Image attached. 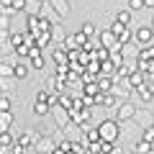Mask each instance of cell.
Listing matches in <instances>:
<instances>
[{
    "instance_id": "13",
    "label": "cell",
    "mask_w": 154,
    "mask_h": 154,
    "mask_svg": "<svg viewBox=\"0 0 154 154\" xmlns=\"http://www.w3.org/2000/svg\"><path fill=\"white\" fill-rule=\"evenodd\" d=\"M16 141H18V136H13L11 131H0V146L5 149V152H11L16 146Z\"/></svg>"
},
{
    "instance_id": "20",
    "label": "cell",
    "mask_w": 154,
    "mask_h": 154,
    "mask_svg": "<svg viewBox=\"0 0 154 154\" xmlns=\"http://www.w3.org/2000/svg\"><path fill=\"white\" fill-rule=\"evenodd\" d=\"M116 23H121V26H134V16H131V11H118L116 13Z\"/></svg>"
},
{
    "instance_id": "39",
    "label": "cell",
    "mask_w": 154,
    "mask_h": 154,
    "mask_svg": "<svg viewBox=\"0 0 154 154\" xmlns=\"http://www.w3.org/2000/svg\"><path fill=\"white\" fill-rule=\"evenodd\" d=\"M41 3H46V0H41Z\"/></svg>"
},
{
    "instance_id": "14",
    "label": "cell",
    "mask_w": 154,
    "mask_h": 154,
    "mask_svg": "<svg viewBox=\"0 0 154 154\" xmlns=\"http://www.w3.org/2000/svg\"><path fill=\"white\" fill-rule=\"evenodd\" d=\"M128 85H131L134 90L141 88V85H146V75H144L141 69H134V72H131V77H128Z\"/></svg>"
},
{
    "instance_id": "7",
    "label": "cell",
    "mask_w": 154,
    "mask_h": 154,
    "mask_svg": "<svg viewBox=\"0 0 154 154\" xmlns=\"http://www.w3.org/2000/svg\"><path fill=\"white\" fill-rule=\"evenodd\" d=\"M82 128V141L85 144H98V141H103L100 139V128L98 126H80Z\"/></svg>"
},
{
    "instance_id": "27",
    "label": "cell",
    "mask_w": 154,
    "mask_h": 154,
    "mask_svg": "<svg viewBox=\"0 0 154 154\" xmlns=\"http://www.w3.org/2000/svg\"><path fill=\"white\" fill-rule=\"evenodd\" d=\"M28 72H31V64H18L16 62V80H26Z\"/></svg>"
},
{
    "instance_id": "36",
    "label": "cell",
    "mask_w": 154,
    "mask_h": 154,
    "mask_svg": "<svg viewBox=\"0 0 154 154\" xmlns=\"http://www.w3.org/2000/svg\"><path fill=\"white\" fill-rule=\"evenodd\" d=\"M144 8H149V11H154V0H144Z\"/></svg>"
},
{
    "instance_id": "4",
    "label": "cell",
    "mask_w": 154,
    "mask_h": 154,
    "mask_svg": "<svg viewBox=\"0 0 154 154\" xmlns=\"http://www.w3.org/2000/svg\"><path fill=\"white\" fill-rule=\"evenodd\" d=\"M136 105L131 103V100H121V105H118V110H116V121H134L136 118Z\"/></svg>"
},
{
    "instance_id": "24",
    "label": "cell",
    "mask_w": 154,
    "mask_h": 154,
    "mask_svg": "<svg viewBox=\"0 0 154 154\" xmlns=\"http://www.w3.org/2000/svg\"><path fill=\"white\" fill-rule=\"evenodd\" d=\"M49 44H54V36H51V33H38V38H36L38 49L44 51V46H49Z\"/></svg>"
},
{
    "instance_id": "37",
    "label": "cell",
    "mask_w": 154,
    "mask_h": 154,
    "mask_svg": "<svg viewBox=\"0 0 154 154\" xmlns=\"http://www.w3.org/2000/svg\"><path fill=\"white\" fill-rule=\"evenodd\" d=\"M51 154H69V152H64V149H59V146H57V149H54Z\"/></svg>"
},
{
    "instance_id": "12",
    "label": "cell",
    "mask_w": 154,
    "mask_h": 154,
    "mask_svg": "<svg viewBox=\"0 0 154 154\" xmlns=\"http://www.w3.org/2000/svg\"><path fill=\"white\" fill-rule=\"evenodd\" d=\"M26 44V31H11V36H8V46H13V51L18 49V46Z\"/></svg>"
},
{
    "instance_id": "33",
    "label": "cell",
    "mask_w": 154,
    "mask_h": 154,
    "mask_svg": "<svg viewBox=\"0 0 154 154\" xmlns=\"http://www.w3.org/2000/svg\"><path fill=\"white\" fill-rule=\"evenodd\" d=\"M108 154H126V149L121 146V144H113V146H110V152Z\"/></svg>"
},
{
    "instance_id": "8",
    "label": "cell",
    "mask_w": 154,
    "mask_h": 154,
    "mask_svg": "<svg viewBox=\"0 0 154 154\" xmlns=\"http://www.w3.org/2000/svg\"><path fill=\"white\" fill-rule=\"evenodd\" d=\"M49 5H51V11L57 13V18H67L69 16V0H49Z\"/></svg>"
},
{
    "instance_id": "1",
    "label": "cell",
    "mask_w": 154,
    "mask_h": 154,
    "mask_svg": "<svg viewBox=\"0 0 154 154\" xmlns=\"http://www.w3.org/2000/svg\"><path fill=\"white\" fill-rule=\"evenodd\" d=\"M98 128H100V139H103V141L118 144V136H121V121H116V118H105V121L98 123Z\"/></svg>"
},
{
    "instance_id": "31",
    "label": "cell",
    "mask_w": 154,
    "mask_h": 154,
    "mask_svg": "<svg viewBox=\"0 0 154 154\" xmlns=\"http://www.w3.org/2000/svg\"><path fill=\"white\" fill-rule=\"evenodd\" d=\"M57 146H59V149H64V152H72V149H75V141H69V139H64V141H59Z\"/></svg>"
},
{
    "instance_id": "16",
    "label": "cell",
    "mask_w": 154,
    "mask_h": 154,
    "mask_svg": "<svg viewBox=\"0 0 154 154\" xmlns=\"http://www.w3.org/2000/svg\"><path fill=\"white\" fill-rule=\"evenodd\" d=\"M134 93L139 95V100H141V103H152V100H154V90L149 88V85H141V88H136Z\"/></svg>"
},
{
    "instance_id": "28",
    "label": "cell",
    "mask_w": 154,
    "mask_h": 154,
    "mask_svg": "<svg viewBox=\"0 0 154 154\" xmlns=\"http://www.w3.org/2000/svg\"><path fill=\"white\" fill-rule=\"evenodd\" d=\"M5 110H11V98H8V93H3V98H0V113H5Z\"/></svg>"
},
{
    "instance_id": "19",
    "label": "cell",
    "mask_w": 154,
    "mask_h": 154,
    "mask_svg": "<svg viewBox=\"0 0 154 154\" xmlns=\"http://www.w3.org/2000/svg\"><path fill=\"white\" fill-rule=\"evenodd\" d=\"M0 75H3V80H11V77H16V64L8 59H3V64H0Z\"/></svg>"
},
{
    "instance_id": "35",
    "label": "cell",
    "mask_w": 154,
    "mask_h": 154,
    "mask_svg": "<svg viewBox=\"0 0 154 154\" xmlns=\"http://www.w3.org/2000/svg\"><path fill=\"white\" fill-rule=\"evenodd\" d=\"M23 152H26V149H23V146H21V144H18V141H16V146L11 149V154H23Z\"/></svg>"
},
{
    "instance_id": "3",
    "label": "cell",
    "mask_w": 154,
    "mask_h": 154,
    "mask_svg": "<svg viewBox=\"0 0 154 154\" xmlns=\"http://www.w3.org/2000/svg\"><path fill=\"white\" fill-rule=\"evenodd\" d=\"M98 44L100 46H105V49H123V44L118 41V36L113 33V28H103V31L98 33Z\"/></svg>"
},
{
    "instance_id": "25",
    "label": "cell",
    "mask_w": 154,
    "mask_h": 154,
    "mask_svg": "<svg viewBox=\"0 0 154 154\" xmlns=\"http://www.w3.org/2000/svg\"><path fill=\"white\" fill-rule=\"evenodd\" d=\"M80 31H82L85 36L90 38V41H93V38H95V33H100L98 28H95V23H90V21H85V23H82V28H80Z\"/></svg>"
},
{
    "instance_id": "23",
    "label": "cell",
    "mask_w": 154,
    "mask_h": 154,
    "mask_svg": "<svg viewBox=\"0 0 154 154\" xmlns=\"http://www.w3.org/2000/svg\"><path fill=\"white\" fill-rule=\"evenodd\" d=\"M93 57H95V59H98V62H108L110 59V49H105V46H95V51H93Z\"/></svg>"
},
{
    "instance_id": "38",
    "label": "cell",
    "mask_w": 154,
    "mask_h": 154,
    "mask_svg": "<svg viewBox=\"0 0 154 154\" xmlns=\"http://www.w3.org/2000/svg\"><path fill=\"white\" fill-rule=\"evenodd\" d=\"M152 28H154V16H152Z\"/></svg>"
},
{
    "instance_id": "11",
    "label": "cell",
    "mask_w": 154,
    "mask_h": 154,
    "mask_svg": "<svg viewBox=\"0 0 154 154\" xmlns=\"http://www.w3.org/2000/svg\"><path fill=\"white\" fill-rule=\"evenodd\" d=\"M113 88H116V77H108V75H100V77H98V90H100L103 95L113 93Z\"/></svg>"
},
{
    "instance_id": "22",
    "label": "cell",
    "mask_w": 154,
    "mask_h": 154,
    "mask_svg": "<svg viewBox=\"0 0 154 154\" xmlns=\"http://www.w3.org/2000/svg\"><path fill=\"white\" fill-rule=\"evenodd\" d=\"M41 0H28L26 3V16H41Z\"/></svg>"
},
{
    "instance_id": "6",
    "label": "cell",
    "mask_w": 154,
    "mask_h": 154,
    "mask_svg": "<svg viewBox=\"0 0 154 154\" xmlns=\"http://www.w3.org/2000/svg\"><path fill=\"white\" fill-rule=\"evenodd\" d=\"M64 88H67V80L64 77H49V80H46V90H49V93H54V95H64Z\"/></svg>"
},
{
    "instance_id": "9",
    "label": "cell",
    "mask_w": 154,
    "mask_h": 154,
    "mask_svg": "<svg viewBox=\"0 0 154 154\" xmlns=\"http://www.w3.org/2000/svg\"><path fill=\"white\" fill-rule=\"evenodd\" d=\"M36 149L38 154H51L57 149V144H54V139H49V136H38V141H36Z\"/></svg>"
},
{
    "instance_id": "5",
    "label": "cell",
    "mask_w": 154,
    "mask_h": 154,
    "mask_svg": "<svg viewBox=\"0 0 154 154\" xmlns=\"http://www.w3.org/2000/svg\"><path fill=\"white\" fill-rule=\"evenodd\" d=\"M113 33L118 36V41H121L123 46H128V44H134V26H121V23H116L113 21Z\"/></svg>"
},
{
    "instance_id": "17",
    "label": "cell",
    "mask_w": 154,
    "mask_h": 154,
    "mask_svg": "<svg viewBox=\"0 0 154 154\" xmlns=\"http://www.w3.org/2000/svg\"><path fill=\"white\" fill-rule=\"evenodd\" d=\"M149 152H154V144L139 136V141L134 144V154H149Z\"/></svg>"
},
{
    "instance_id": "21",
    "label": "cell",
    "mask_w": 154,
    "mask_h": 154,
    "mask_svg": "<svg viewBox=\"0 0 154 154\" xmlns=\"http://www.w3.org/2000/svg\"><path fill=\"white\" fill-rule=\"evenodd\" d=\"M13 128V113L5 110V113H0V131H11Z\"/></svg>"
},
{
    "instance_id": "30",
    "label": "cell",
    "mask_w": 154,
    "mask_h": 154,
    "mask_svg": "<svg viewBox=\"0 0 154 154\" xmlns=\"http://www.w3.org/2000/svg\"><path fill=\"white\" fill-rule=\"evenodd\" d=\"M141 8H144V0H128V11H141Z\"/></svg>"
},
{
    "instance_id": "18",
    "label": "cell",
    "mask_w": 154,
    "mask_h": 154,
    "mask_svg": "<svg viewBox=\"0 0 154 154\" xmlns=\"http://www.w3.org/2000/svg\"><path fill=\"white\" fill-rule=\"evenodd\" d=\"M51 113V105L49 103H41V100H33V116L36 118H44V116Z\"/></svg>"
},
{
    "instance_id": "26",
    "label": "cell",
    "mask_w": 154,
    "mask_h": 154,
    "mask_svg": "<svg viewBox=\"0 0 154 154\" xmlns=\"http://www.w3.org/2000/svg\"><path fill=\"white\" fill-rule=\"evenodd\" d=\"M136 121H141V128H149V126H154V118L149 113H144V110H139L136 113Z\"/></svg>"
},
{
    "instance_id": "34",
    "label": "cell",
    "mask_w": 154,
    "mask_h": 154,
    "mask_svg": "<svg viewBox=\"0 0 154 154\" xmlns=\"http://www.w3.org/2000/svg\"><path fill=\"white\" fill-rule=\"evenodd\" d=\"M100 146H103V141H98V144H88V152H93V154H100Z\"/></svg>"
},
{
    "instance_id": "15",
    "label": "cell",
    "mask_w": 154,
    "mask_h": 154,
    "mask_svg": "<svg viewBox=\"0 0 154 154\" xmlns=\"http://www.w3.org/2000/svg\"><path fill=\"white\" fill-rule=\"evenodd\" d=\"M36 141H38V136H33V134H28V131L18 134V144H21L23 149H31V146H36Z\"/></svg>"
},
{
    "instance_id": "32",
    "label": "cell",
    "mask_w": 154,
    "mask_h": 154,
    "mask_svg": "<svg viewBox=\"0 0 154 154\" xmlns=\"http://www.w3.org/2000/svg\"><path fill=\"white\" fill-rule=\"evenodd\" d=\"M51 36H54V41H57V38H62V41H64V33H62V26H59V21H57V26H54V31H51Z\"/></svg>"
},
{
    "instance_id": "10",
    "label": "cell",
    "mask_w": 154,
    "mask_h": 154,
    "mask_svg": "<svg viewBox=\"0 0 154 154\" xmlns=\"http://www.w3.org/2000/svg\"><path fill=\"white\" fill-rule=\"evenodd\" d=\"M134 93V88L128 85V80H123V82H118L116 80V88H113V95L116 98H121V100H128V95Z\"/></svg>"
},
{
    "instance_id": "29",
    "label": "cell",
    "mask_w": 154,
    "mask_h": 154,
    "mask_svg": "<svg viewBox=\"0 0 154 154\" xmlns=\"http://www.w3.org/2000/svg\"><path fill=\"white\" fill-rule=\"evenodd\" d=\"M141 139H146V141H152V144H154V126L144 128V131H141Z\"/></svg>"
},
{
    "instance_id": "2",
    "label": "cell",
    "mask_w": 154,
    "mask_h": 154,
    "mask_svg": "<svg viewBox=\"0 0 154 154\" xmlns=\"http://www.w3.org/2000/svg\"><path fill=\"white\" fill-rule=\"evenodd\" d=\"M134 44L139 46H152L154 44V28L152 26H134Z\"/></svg>"
}]
</instances>
